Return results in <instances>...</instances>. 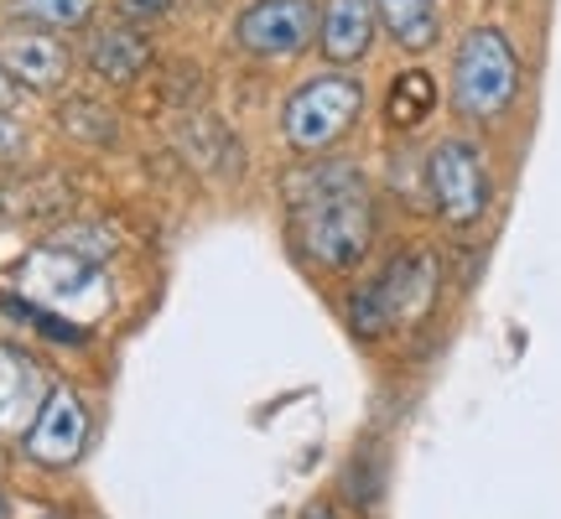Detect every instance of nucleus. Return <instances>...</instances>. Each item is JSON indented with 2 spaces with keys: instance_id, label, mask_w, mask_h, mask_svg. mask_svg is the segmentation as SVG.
<instances>
[{
  "instance_id": "nucleus-18",
  "label": "nucleus",
  "mask_w": 561,
  "mask_h": 519,
  "mask_svg": "<svg viewBox=\"0 0 561 519\" xmlns=\"http://www.w3.org/2000/svg\"><path fill=\"white\" fill-rule=\"evenodd\" d=\"M380 488H385V468L375 452H359L354 468H348V499L359 504V509H375L380 504Z\"/></svg>"
},
{
  "instance_id": "nucleus-6",
  "label": "nucleus",
  "mask_w": 561,
  "mask_h": 519,
  "mask_svg": "<svg viewBox=\"0 0 561 519\" xmlns=\"http://www.w3.org/2000/svg\"><path fill=\"white\" fill-rule=\"evenodd\" d=\"M385 297V312H390V327H416V322L432 318V307L442 297V260L432 244H411L375 276Z\"/></svg>"
},
{
  "instance_id": "nucleus-10",
  "label": "nucleus",
  "mask_w": 561,
  "mask_h": 519,
  "mask_svg": "<svg viewBox=\"0 0 561 519\" xmlns=\"http://www.w3.org/2000/svg\"><path fill=\"white\" fill-rule=\"evenodd\" d=\"M375 26H380L375 0H328V5H322V16H318L322 58L339 62V68L369 58V47H375Z\"/></svg>"
},
{
  "instance_id": "nucleus-16",
  "label": "nucleus",
  "mask_w": 561,
  "mask_h": 519,
  "mask_svg": "<svg viewBox=\"0 0 561 519\" xmlns=\"http://www.w3.org/2000/svg\"><path fill=\"white\" fill-rule=\"evenodd\" d=\"M62 130H68V136H79V140H89V146H110V140L121 136L115 115H110L104 104H94V100L62 104Z\"/></svg>"
},
{
  "instance_id": "nucleus-4",
  "label": "nucleus",
  "mask_w": 561,
  "mask_h": 519,
  "mask_svg": "<svg viewBox=\"0 0 561 519\" xmlns=\"http://www.w3.org/2000/svg\"><path fill=\"white\" fill-rule=\"evenodd\" d=\"M426 203L437 208L453 229H473L494 203V177H489V161L473 140L447 136L432 146L426 157Z\"/></svg>"
},
{
  "instance_id": "nucleus-21",
  "label": "nucleus",
  "mask_w": 561,
  "mask_h": 519,
  "mask_svg": "<svg viewBox=\"0 0 561 519\" xmlns=\"http://www.w3.org/2000/svg\"><path fill=\"white\" fill-rule=\"evenodd\" d=\"M130 16H161V11H172V0H121Z\"/></svg>"
},
{
  "instance_id": "nucleus-20",
  "label": "nucleus",
  "mask_w": 561,
  "mask_h": 519,
  "mask_svg": "<svg viewBox=\"0 0 561 519\" xmlns=\"http://www.w3.org/2000/svg\"><path fill=\"white\" fill-rule=\"evenodd\" d=\"M26 157V130L11 109H0V166H16Z\"/></svg>"
},
{
  "instance_id": "nucleus-25",
  "label": "nucleus",
  "mask_w": 561,
  "mask_h": 519,
  "mask_svg": "<svg viewBox=\"0 0 561 519\" xmlns=\"http://www.w3.org/2000/svg\"><path fill=\"white\" fill-rule=\"evenodd\" d=\"M42 519H53V515H42Z\"/></svg>"
},
{
  "instance_id": "nucleus-7",
  "label": "nucleus",
  "mask_w": 561,
  "mask_h": 519,
  "mask_svg": "<svg viewBox=\"0 0 561 519\" xmlns=\"http://www.w3.org/2000/svg\"><path fill=\"white\" fill-rule=\"evenodd\" d=\"M83 441H89V411H83V400L68 390V384H53L47 400H42L37 420L26 426V458L32 462H47V468H68V462L83 452Z\"/></svg>"
},
{
  "instance_id": "nucleus-5",
  "label": "nucleus",
  "mask_w": 561,
  "mask_h": 519,
  "mask_svg": "<svg viewBox=\"0 0 561 519\" xmlns=\"http://www.w3.org/2000/svg\"><path fill=\"white\" fill-rule=\"evenodd\" d=\"M318 5L312 0H250L234 16V42L255 58H297L318 42Z\"/></svg>"
},
{
  "instance_id": "nucleus-1",
  "label": "nucleus",
  "mask_w": 561,
  "mask_h": 519,
  "mask_svg": "<svg viewBox=\"0 0 561 519\" xmlns=\"http://www.w3.org/2000/svg\"><path fill=\"white\" fill-rule=\"evenodd\" d=\"M291 244L318 270H354L375 250V193L354 161H318L286 187Z\"/></svg>"
},
{
  "instance_id": "nucleus-14",
  "label": "nucleus",
  "mask_w": 561,
  "mask_h": 519,
  "mask_svg": "<svg viewBox=\"0 0 561 519\" xmlns=\"http://www.w3.org/2000/svg\"><path fill=\"white\" fill-rule=\"evenodd\" d=\"M11 16L42 32H79L94 16V0H11Z\"/></svg>"
},
{
  "instance_id": "nucleus-23",
  "label": "nucleus",
  "mask_w": 561,
  "mask_h": 519,
  "mask_svg": "<svg viewBox=\"0 0 561 519\" xmlns=\"http://www.w3.org/2000/svg\"><path fill=\"white\" fill-rule=\"evenodd\" d=\"M301 519H339V515H333V504H312Z\"/></svg>"
},
{
  "instance_id": "nucleus-17",
  "label": "nucleus",
  "mask_w": 561,
  "mask_h": 519,
  "mask_svg": "<svg viewBox=\"0 0 561 519\" xmlns=\"http://www.w3.org/2000/svg\"><path fill=\"white\" fill-rule=\"evenodd\" d=\"M348 327H354L359 338H380V333H390V312H385V297H380L375 280L354 286V297H348Z\"/></svg>"
},
{
  "instance_id": "nucleus-12",
  "label": "nucleus",
  "mask_w": 561,
  "mask_h": 519,
  "mask_svg": "<svg viewBox=\"0 0 561 519\" xmlns=\"http://www.w3.org/2000/svg\"><path fill=\"white\" fill-rule=\"evenodd\" d=\"M375 16L405 53H426L442 37V0H375Z\"/></svg>"
},
{
  "instance_id": "nucleus-15",
  "label": "nucleus",
  "mask_w": 561,
  "mask_h": 519,
  "mask_svg": "<svg viewBox=\"0 0 561 519\" xmlns=\"http://www.w3.org/2000/svg\"><path fill=\"white\" fill-rule=\"evenodd\" d=\"M0 307L11 312V318H21V322H32L42 338H53V343H83L89 333H83L79 322H68V318H58L47 301H26V297H0Z\"/></svg>"
},
{
  "instance_id": "nucleus-8",
  "label": "nucleus",
  "mask_w": 561,
  "mask_h": 519,
  "mask_svg": "<svg viewBox=\"0 0 561 519\" xmlns=\"http://www.w3.org/2000/svg\"><path fill=\"white\" fill-rule=\"evenodd\" d=\"M0 68L11 73L16 89L53 94L68 79V47L42 26H11V32H0Z\"/></svg>"
},
{
  "instance_id": "nucleus-22",
  "label": "nucleus",
  "mask_w": 561,
  "mask_h": 519,
  "mask_svg": "<svg viewBox=\"0 0 561 519\" xmlns=\"http://www.w3.org/2000/svg\"><path fill=\"white\" fill-rule=\"evenodd\" d=\"M16 83H11V73H5V68H0V109H11V104H16Z\"/></svg>"
},
{
  "instance_id": "nucleus-11",
  "label": "nucleus",
  "mask_w": 561,
  "mask_h": 519,
  "mask_svg": "<svg viewBox=\"0 0 561 519\" xmlns=\"http://www.w3.org/2000/svg\"><path fill=\"white\" fill-rule=\"evenodd\" d=\"M151 37L136 32V26H125V21H110L100 26L94 37H89V68H94V79L104 83H136L146 73V62H151Z\"/></svg>"
},
{
  "instance_id": "nucleus-9",
  "label": "nucleus",
  "mask_w": 561,
  "mask_h": 519,
  "mask_svg": "<svg viewBox=\"0 0 561 519\" xmlns=\"http://www.w3.org/2000/svg\"><path fill=\"white\" fill-rule=\"evenodd\" d=\"M47 390L53 384L42 380V364L32 354L11 348V343H0V431L26 437V426L37 420Z\"/></svg>"
},
{
  "instance_id": "nucleus-3",
  "label": "nucleus",
  "mask_w": 561,
  "mask_h": 519,
  "mask_svg": "<svg viewBox=\"0 0 561 519\" xmlns=\"http://www.w3.org/2000/svg\"><path fill=\"white\" fill-rule=\"evenodd\" d=\"M364 115V83L348 73H318L307 79L280 109V136L297 151H328L339 146Z\"/></svg>"
},
{
  "instance_id": "nucleus-2",
  "label": "nucleus",
  "mask_w": 561,
  "mask_h": 519,
  "mask_svg": "<svg viewBox=\"0 0 561 519\" xmlns=\"http://www.w3.org/2000/svg\"><path fill=\"white\" fill-rule=\"evenodd\" d=\"M520 100V58L500 26H473L453 53V109L473 125H494Z\"/></svg>"
},
{
  "instance_id": "nucleus-13",
  "label": "nucleus",
  "mask_w": 561,
  "mask_h": 519,
  "mask_svg": "<svg viewBox=\"0 0 561 519\" xmlns=\"http://www.w3.org/2000/svg\"><path fill=\"white\" fill-rule=\"evenodd\" d=\"M432 109H437V79L426 68H401L385 94V120L396 130H416L432 120Z\"/></svg>"
},
{
  "instance_id": "nucleus-24",
  "label": "nucleus",
  "mask_w": 561,
  "mask_h": 519,
  "mask_svg": "<svg viewBox=\"0 0 561 519\" xmlns=\"http://www.w3.org/2000/svg\"><path fill=\"white\" fill-rule=\"evenodd\" d=\"M0 519H11V515H5V499H0Z\"/></svg>"
},
{
  "instance_id": "nucleus-19",
  "label": "nucleus",
  "mask_w": 561,
  "mask_h": 519,
  "mask_svg": "<svg viewBox=\"0 0 561 519\" xmlns=\"http://www.w3.org/2000/svg\"><path fill=\"white\" fill-rule=\"evenodd\" d=\"M53 244H58V250H68V255L89 260V265H100V260L110 255V240H104L100 229H62Z\"/></svg>"
}]
</instances>
